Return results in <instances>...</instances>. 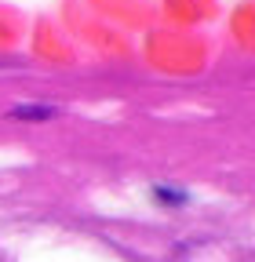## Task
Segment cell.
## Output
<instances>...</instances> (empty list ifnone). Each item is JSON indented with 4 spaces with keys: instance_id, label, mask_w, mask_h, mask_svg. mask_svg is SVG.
Wrapping results in <instances>:
<instances>
[{
    "instance_id": "6da1fadb",
    "label": "cell",
    "mask_w": 255,
    "mask_h": 262,
    "mask_svg": "<svg viewBox=\"0 0 255 262\" xmlns=\"http://www.w3.org/2000/svg\"><path fill=\"white\" fill-rule=\"evenodd\" d=\"M15 117H51V110H15Z\"/></svg>"
}]
</instances>
